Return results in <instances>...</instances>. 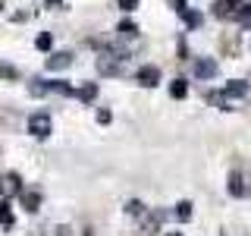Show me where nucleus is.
<instances>
[{"mask_svg": "<svg viewBox=\"0 0 251 236\" xmlns=\"http://www.w3.org/2000/svg\"><path fill=\"white\" fill-rule=\"evenodd\" d=\"M214 16H220V19H248L251 6L242 3V0H220L214 6Z\"/></svg>", "mask_w": 251, "mask_h": 236, "instance_id": "obj_1", "label": "nucleus"}, {"mask_svg": "<svg viewBox=\"0 0 251 236\" xmlns=\"http://www.w3.org/2000/svg\"><path fill=\"white\" fill-rule=\"evenodd\" d=\"M28 132L35 139H47V136H50V117H47V114H35L28 120Z\"/></svg>", "mask_w": 251, "mask_h": 236, "instance_id": "obj_2", "label": "nucleus"}, {"mask_svg": "<svg viewBox=\"0 0 251 236\" xmlns=\"http://www.w3.org/2000/svg\"><path fill=\"white\" fill-rule=\"evenodd\" d=\"M126 57H120V54H104V57L98 60V69L100 73H107V76H116L120 73V63H123Z\"/></svg>", "mask_w": 251, "mask_h": 236, "instance_id": "obj_3", "label": "nucleus"}, {"mask_svg": "<svg viewBox=\"0 0 251 236\" xmlns=\"http://www.w3.org/2000/svg\"><path fill=\"white\" fill-rule=\"evenodd\" d=\"M135 79L145 85V88H154V85L160 82V69H157V66H141L138 73H135Z\"/></svg>", "mask_w": 251, "mask_h": 236, "instance_id": "obj_4", "label": "nucleus"}, {"mask_svg": "<svg viewBox=\"0 0 251 236\" xmlns=\"http://www.w3.org/2000/svg\"><path fill=\"white\" fill-rule=\"evenodd\" d=\"M229 195H235V199H245L248 195V183L242 173H229Z\"/></svg>", "mask_w": 251, "mask_h": 236, "instance_id": "obj_5", "label": "nucleus"}, {"mask_svg": "<svg viewBox=\"0 0 251 236\" xmlns=\"http://www.w3.org/2000/svg\"><path fill=\"white\" fill-rule=\"evenodd\" d=\"M16 192H22L19 177H16V173H10V177L0 179V195H3V199H10V195H16Z\"/></svg>", "mask_w": 251, "mask_h": 236, "instance_id": "obj_6", "label": "nucleus"}, {"mask_svg": "<svg viewBox=\"0 0 251 236\" xmlns=\"http://www.w3.org/2000/svg\"><path fill=\"white\" fill-rule=\"evenodd\" d=\"M69 63H73V54L60 51V54H50V57H47V69H66Z\"/></svg>", "mask_w": 251, "mask_h": 236, "instance_id": "obj_7", "label": "nucleus"}, {"mask_svg": "<svg viewBox=\"0 0 251 236\" xmlns=\"http://www.w3.org/2000/svg\"><path fill=\"white\" fill-rule=\"evenodd\" d=\"M195 76L214 79V76H217V63H214V60H198V63H195Z\"/></svg>", "mask_w": 251, "mask_h": 236, "instance_id": "obj_8", "label": "nucleus"}, {"mask_svg": "<svg viewBox=\"0 0 251 236\" xmlns=\"http://www.w3.org/2000/svg\"><path fill=\"white\" fill-rule=\"evenodd\" d=\"M226 98H245V94H248V85L245 82H239V79H232V82L229 85H226Z\"/></svg>", "mask_w": 251, "mask_h": 236, "instance_id": "obj_9", "label": "nucleus"}, {"mask_svg": "<svg viewBox=\"0 0 251 236\" xmlns=\"http://www.w3.org/2000/svg\"><path fill=\"white\" fill-rule=\"evenodd\" d=\"M170 94H173V98H185V94H188V82H185V79H173V82H170Z\"/></svg>", "mask_w": 251, "mask_h": 236, "instance_id": "obj_10", "label": "nucleus"}, {"mask_svg": "<svg viewBox=\"0 0 251 236\" xmlns=\"http://www.w3.org/2000/svg\"><path fill=\"white\" fill-rule=\"evenodd\" d=\"M75 94H78V101H94V98H98V85L88 82V85H82Z\"/></svg>", "mask_w": 251, "mask_h": 236, "instance_id": "obj_11", "label": "nucleus"}, {"mask_svg": "<svg viewBox=\"0 0 251 236\" xmlns=\"http://www.w3.org/2000/svg\"><path fill=\"white\" fill-rule=\"evenodd\" d=\"M0 224H3V227L13 224V211H10V202H6V199H0Z\"/></svg>", "mask_w": 251, "mask_h": 236, "instance_id": "obj_12", "label": "nucleus"}, {"mask_svg": "<svg viewBox=\"0 0 251 236\" xmlns=\"http://www.w3.org/2000/svg\"><path fill=\"white\" fill-rule=\"evenodd\" d=\"M22 202H25L28 211H38V205H41V195H38V192H22Z\"/></svg>", "mask_w": 251, "mask_h": 236, "instance_id": "obj_13", "label": "nucleus"}, {"mask_svg": "<svg viewBox=\"0 0 251 236\" xmlns=\"http://www.w3.org/2000/svg\"><path fill=\"white\" fill-rule=\"evenodd\" d=\"M28 91L35 94V98H41V94H47L50 88H47V82H41V79H31V85H28Z\"/></svg>", "mask_w": 251, "mask_h": 236, "instance_id": "obj_14", "label": "nucleus"}, {"mask_svg": "<svg viewBox=\"0 0 251 236\" xmlns=\"http://www.w3.org/2000/svg\"><path fill=\"white\" fill-rule=\"evenodd\" d=\"M176 217L179 220H188V217H192V202H179L176 205Z\"/></svg>", "mask_w": 251, "mask_h": 236, "instance_id": "obj_15", "label": "nucleus"}, {"mask_svg": "<svg viewBox=\"0 0 251 236\" xmlns=\"http://www.w3.org/2000/svg\"><path fill=\"white\" fill-rule=\"evenodd\" d=\"M120 35L135 38V35H138V26H135V22H120Z\"/></svg>", "mask_w": 251, "mask_h": 236, "instance_id": "obj_16", "label": "nucleus"}, {"mask_svg": "<svg viewBox=\"0 0 251 236\" xmlns=\"http://www.w3.org/2000/svg\"><path fill=\"white\" fill-rule=\"evenodd\" d=\"M47 88H50V91H57V94H73L69 82H47Z\"/></svg>", "mask_w": 251, "mask_h": 236, "instance_id": "obj_17", "label": "nucleus"}, {"mask_svg": "<svg viewBox=\"0 0 251 236\" xmlns=\"http://www.w3.org/2000/svg\"><path fill=\"white\" fill-rule=\"evenodd\" d=\"M141 211H145V205H141V202H135V199H132V202H126V214H141Z\"/></svg>", "mask_w": 251, "mask_h": 236, "instance_id": "obj_18", "label": "nucleus"}, {"mask_svg": "<svg viewBox=\"0 0 251 236\" xmlns=\"http://www.w3.org/2000/svg\"><path fill=\"white\" fill-rule=\"evenodd\" d=\"M0 76H3V79H16V76H19V69L10 66V63H0Z\"/></svg>", "mask_w": 251, "mask_h": 236, "instance_id": "obj_19", "label": "nucleus"}, {"mask_svg": "<svg viewBox=\"0 0 251 236\" xmlns=\"http://www.w3.org/2000/svg\"><path fill=\"white\" fill-rule=\"evenodd\" d=\"M179 13L185 16V22H188L192 29H195V26H201V16H198V13H188V10H179Z\"/></svg>", "mask_w": 251, "mask_h": 236, "instance_id": "obj_20", "label": "nucleus"}, {"mask_svg": "<svg viewBox=\"0 0 251 236\" xmlns=\"http://www.w3.org/2000/svg\"><path fill=\"white\" fill-rule=\"evenodd\" d=\"M50 44H53L50 35H38V51H50Z\"/></svg>", "mask_w": 251, "mask_h": 236, "instance_id": "obj_21", "label": "nucleus"}, {"mask_svg": "<svg viewBox=\"0 0 251 236\" xmlns=\"http://www.w3.org/2000/svg\"><path fill=\"white\" fill-rule=\"evenodd\" d=\"M110 120H113V114H110V110H98V123H110Z\"/></svg>", "mask_w": 251, "mask_h": 236, "instance_id": "obj_22", "label": "nucleus"}, {"mask_svg": "<svg viewBox=\"0 0 251 236\" xmlns=\"http://www.w3.org/2000/svg\"><path fill=\"white\" fill-rule=\"evenodd\" d=\"M116 3H120V10H135L138 0H116Z\"/></svg>", "mask_w": 251, "mask_h": 236, "instance_id": "obj_23", "label": "nucleus"}, {"mask_svg": "<svg viewBox=\"0 0 251 236\" xmlns=\"http://www.w3.org/2000/svg\"><path fill=\"white\" fill-rule=\"evenodd\" d=\"M44 3H47V6H57V3H60V0H44Z\"/></svg>", "mask_w": 251, "mask_h": 236, "instance_id": "obj_24", "label": "nucleus"}, {"mask_svg": "<svg viewBox=\"0 0 251 236\" xmlns=\"http://www.w3.org/2000/svg\"><path fill=\"white\" fill-rule=\"evenodd\" d=\"M170 236H179V233H170Z\"/></svg>", "mask_w": 251, "mask_h": 236, "instance_id": "obj_25", "label": "nucleus"}]
</instances>
